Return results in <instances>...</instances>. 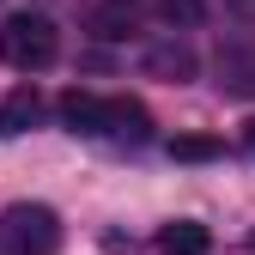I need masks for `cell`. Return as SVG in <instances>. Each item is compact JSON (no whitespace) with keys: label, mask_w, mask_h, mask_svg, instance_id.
I'll list each match as a JSON object with an SVG mask.
<instances>
[{"label":"cell","mask_w":255,"mask_h":255,"mask_svg":"<svg viewBox=\"0 0 255 255\" xmlns=\"http://www.w3.org/2000/svg\"><path fill=\"white\" fill-rule=\"evenodd\" d=\"M195 49L188 43H158V49H146V73H158V79H170V85H182V79H195Z\"/></svg>","instance_id":"6"},{"label":"cell","mask_w":255,"mask_h":255,"mask_svg":"<svg viewBox=\"0 0 255 255\" xmlns=\"http://www.w3.org/2000/svg\"><path fill=\"white\" fill-rule=\"evenodd\" d=\"M201 0H158V18H164V24H201Z\"/></svg>","instance_id":"11"},{"label":"cell","mask_w":255,"mask_h":255,"mask_svg":"<svg viewBox=\"0 0 255 255\" xmlns=\"http://www.w3.org/2000/svg\"><path fill=\"white\" fill-rule=\"evenodd\" d=\"M219 73H225L219 85H231L237 98H249V91H255V61H249V55H225V61H219Z\"/></svg>","instance_id":"10"},{"label":"cell","mask_w":255,"mask_h":255,"mask_svg":"<svg viewBox=\"0 0 255 255\" xmlns=\"http://www.w3.org/2000/svg\"><path fill=\"white\" fill-rule=\"evenodd\" d=\"M158 249H164V255H207L213 249V231L195 225V219H176V225L158 231Z\"/></svg>","instance_id":"7"},{"label":"cell","mask_w":255,"mask_h":255,"mask_svg":"<svg viewBox=\"0 0 255 255\" xmlns=\"http://www.w3.org/2000/svg\"><path fill=\"white\" fill-rule=\"evenodd\" d=\"M37 116H43L37 85H18V91H6V98H0V140H18V134H30V128H37Z\"/></svg>","instance_id":"5"},{"label":"cell","mask_w":255,"mask_h":255,"mask_svg":"<svg viewBox=\"0 0 255 255\" xmlns=\"http://www.w3.org/2000/svg\"><path fill=\"white\" fill-rule=\"evenodd\" d=\"M243 146H249V152H255V122H249V128H243Z\"/></svg>","instance_id":"12"},{"label":"cell","mask_w":255,"mask_h":255,"mask_svg":"<svg viewBox=\"0 0 255 255\" xmlns=\"http://www.w3.org/2000/svg\"><path fill=\"white\" fill-rule=\"evenodd\" d=\"M61 122H67L73 134H104V98H91V91H67V98H61Z\"/></svg>","instance_id":"8"},{"label":"cell","mask_w":255,"mask_h":255,"mask_svg":"<svg viewBox=\"0 0 255 255\" xmlns=\"http://www.w3.org/2000/svg\"><path fill=\"white\" fill-rule=\"evenodd\" d=\"M104 134H116V140H146L152 134V116H146V104L140 98H104Z\"/></svg>","instance_id":"3"},{"label":"cell","mask_w":255,"mask_h":255,"mask_svg":"<svg viewBox=\"0 0 255 255\" xmlns=\"http://www.w3.org/2000/svg\"><path fill=\"white\" fill-rule=\"evenodd\" d=\"M61 249V219L49 207H6L0 213V255H55Z\"/></svg>","instance_id":"2"},{"label":"cell","mask_w":255,"mask_h":255,"mask_svg":"<svg viewBox=\"0 0 255 255\" xmlns=\"http://www.w3.org/2000/svg\"><path fill=\"white\" fill-rule=\"evenodd\" d=\"M134 30H140V0H98V6H91V37L122 43V37H134Z\"/></svg>","instance_id":"4"},{"label":"cell","mask_w":255,"mask_h":255,"mask_svg":"<svg viewBox=\"0 0 255 255\" xmlns=\"http://www.w3.org/2000/svg\"><path fill=\"white\" fill-rule=\"evenodd\" d=\"M225 146H219L213 134H182V140H170V158H182V164H207V158H219Z\"/></svg>","instance_id":"9"},{"label":"cell","mask_w":255,"mask_h":255,"mask_svg":"<svg viewBox=\"0 0 255 255\" xmlns=\"http://www.w3.org/2000/svg\"><path fill=\"white\" fill-rule=\"evenodd\" d=\"M55 55H61V37H55V24L43 12H12L6 24H0V61H6V67L43 73Z\"/></svg>","instance_id":"1"}]
</instances>
